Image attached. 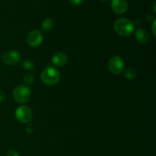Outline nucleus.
I'll list each match as a JSON object with an SVG mask.
<instances>
[{
	"instance_id": "obj_8",
	"label": "nucleus",
	"mask_w": 156,
	"mask_h": 156,
	"mask_svg": "<svg viewBox=\"0 0 156 156\" xmlns=\"http://www.w3.org/2000/svg\"><path fill=\"white\" fill-rule=\"evenodd\" d=\"M111 9L116 14L121 15L125 13L128 9V2L126 0H112Z\"/></svg>"
},
{
	"instance_id": "obj_5",
	"label": "nucleus",
	"mask_w": 156,
	"mask_h": 156,
	"mask_svg": "<svg viewBox=\"0 0 156 156\" xmlns=\"http://www.w3.org/2000/svg\"><path fill=\"white\" fill-rule=\"evenodd\" d=\"M108 69L114 75H119L124 69V61L123 58L119 56H113L108 62Z\"/></svg>"
},
{
	"instance_id": "obj_15",
	"label": "nucleus",
	"mask_w": 156,
	"mask_h": 156,
	"mask_svg": "<svg viewBox=\"0 0 156 156\" xmlns=\"http://www.w3.org/2000/svg\"><path fill=\"white\" fill-rule=\"evenodd\" d=\"M69 2L71 3L73 5L76 6V5H79L80 4H82V3L83 2L84 0H69Z\"/></svg>"
},
{
	"instance_id": "obj_9",
	"label": "nucleus",
	"mask_w": 156,
	"mask_h": 156,
	"mask_svg": "<svg viewBox=\"0 0 156 156\" xmlns=\"http://www.w3.org/2000/svg\"><path fill=\"white\" fill-rule=\"evenodd\" d=\"M68 60L66 54L64 53H56L52 57V62L56 66H63Z\"/></svg>"
},
{
	"instance_id": "obj_7",
	"label": "nucleus",
	"mask_w": 156,
	"mask_h": 156,
	"mask_svg": "<svg viewBox=\"0 0 156 156\" xmlns=\"http://www.w3.org/2000/svg\"><path fill=\"white\" fill-rule=\"evenodd\" d=\"M44 40L42 33L40 30H34L27 36V43L30 47H37L41 45Z\"/></svg>"
},
{
	"instance_id": "obj_4",
	"label": "nucleus",
	"mask_w": 156,
	"mask_h": 156,
	"mask_svg": "<svg viewBox=\"0 0 156 156\" xmlns=\"http://www.w3.org/2000/svg\"><path fill=\"white\" fill-rule=\"evenodd\" d=\"M32 111L27 106H21L16 109L15 112V118L18 121L22 123H27L32 119Z\"/></svg>"
},
{
	"instance_id": "obj_13",
	"label": "nucleus",
	"mask_w": 156,
	"mask_h": 156,
	"mask_svg": "<svg viewBox=\"0 0 156 156\" xmlns=\"http://www.w3.org/2000/svg\"><path fill=\"white\" fill-rule=\"evenodd\" d=\"M136 72L132 68L127 69L126 70V72H125V77L127 79H129V80H133V79H136Z\"/></svg>"
},
{
	"instance_id": "obj_14",
	"label": "nucleus",
	"mask_w": 156,
	"mask_h": 156,
	"mask_svg": "<svg viewBox=\"0 0 156 156\" xmlns=\"http://www.w3.org/2000/svg\"><path fill=\"white\" fill-rule=\"evenodd\" d=\"M34 82V76L31 73H27L24 76V82L25 85H30L33 83Z\"/></svg>"
},
{
	"instance_id": "obj_1",
	"label": "nucleus",
	"mask_w": 156,
	"mask_h": 156,
	"mask_svg": "<svg viewBox=\"0 0 156 156\" xmlns=\"http://www.w3.org/2000/svg\"><path fill=\"white\" fill-rule=\"evenodd\" d=\"M114 30L120 36L129 37L133 33L134 24L127 18H119L114 23Z\"/></svg>"
},
{
	"instance_id": "obj_3",
	"label": "nucleus",
	"mask_w": 156,
	"mask_h": 156,
	"mask_svg": "<svg viewBox=\"0 0 156 156\" xmlns=\"http://www.w3.org/2000/svg\"><path fill=\"white\" fill-rule=\"evenodd\" d=\"M30 96V89L27 85H19L15 87L13 91V98L16 102L24 104L29 100Z\"/></svg>"
},
{
	"instance_id": "obj_12",
	"label": "nucleus",
	"mask_w": 156,
	"mask_h": 156,
	"mask_svg": "<svg viewBox=\"0 0 156 156\" xmlns=\"http://www.w3.org/2000/svg\"><path fill=\"white\" fill-rule=\"evenodd\" d=\"M21 66H22L23 68L26 70H33L34 69V64L30 59H24L21 62Z\"/></svg>"
},
{
	"instance_id": "obj_18",
	"label": "nucleus",
	"mask_w": 156,
	"mask_h": 156,
	"mask_svg": "<svg viewBox=\"0 0 156 156\" xmlns=\"http://www.w3.org/2000/svg\"><path fill=\"white\" fill-rule=\"evenodd\" d=\"M152 33L153 35L155 37V20H154L153 24H152Z\"/></svg>"
},
{
	"instance_id": "obj_19",
	"label": "nucleus",
	"mask_w": 156,
	"mask_h": 156,
	"mask_svg": "<svg viewBox=\"0 0 156 156\" xmlns=\"http://www.w3.org/2000/svg\"><path fill=\"white\" fill-rule=\"evenodd\" d=\"M99 1H101V2H106V1H108V0H99Z\"/></svg>"
},
{
	"instance_id": "obj_17",
	"label": "nucleus",
	"mask_w": 156,
	"mask_h": 156,
	"mask_svg": "<svg viewBox=\"0 0 156 156\" xmlns=\"http://www.w3.org/2000/svg\"><path fill=\"white\" fill-rule=\"evenodd\" d=\"M5 99V93L3 91L0 90V102L3 101Z\"/></svg>"
},
{
	"instance_id": "obj_16",
	"label": "nucleus",
	"mask_w": 156,
	"mask_h": 156,
	"mask_svg": "<svg viewBox=\"0 0 156 156\" xmlns=\"http://www.w3.org/2000/svg\"><path fill=\"white\" fill-rule=\"evenodd\" d=\"M7 156H20L18 152L15 150H9L7 153Z\"/></svg>"
},
{
	"instance_id": "obj_2",
	"label": "nucleus",
	"mask_w": 156,
	"mask_h": 156,
	"mask_svg": "<svg viewBox=\"0 0 156 156\" xmlns=\"http://www.w3.org/2000/svg\"><path fill=\"white\" fill-rule=\"evenodd\" d=\"M41 80L47 85H54L60 79V74L56 69L53 67H47L41 73Z\"/></svg>"
},
{
	"instance_id": "obj_11",
	"label": "nucleus",
	"mask_w": 156,
	"mask_h": 156,
	"mask_svg": "<svg viewBox=\"0 0 156 156\" xmlns=\"http://www.w3.org/2000/svg\"><path fill=\"white\" fill-rule=\"evenodd\" d=\"M53 21L51 18H46L44 21H43L42 24H41V28L44 31H50L53 27Z\"/></svg>"
},
{
	"instance_id": "obj_6",
	"label": "nucleus",
	"mask_w": 156,
	"mask_h": 156,
	"mask_svg": "<svg viewBox=\"0 0 156 156\" xmlns=\"http://www.w3.org/2000/svg\"><path fill=\"white\" fill-rule=\"evenodd\" d=\"M21 56L16 50H8L2 56V60L8 66H13L21 61Z\"/></svg>"
},
{
	"instance_id": "obj_10",
	"label": "nucleus",
	"mask_w": 156,
	"mask_h": 156,
	"mask_svg": "<svg viewBox=\"0 0 156 156\" xmlns=\"http://www.w3.org/2000/svg\"><path fill=\"white\" fill-rule=\"evenodd\" d=\"M136 39L139 43L142 44H145L149 41V34L145 29L138 28L136 30L135 33Z\"/></svg>"
}]
</instances>
